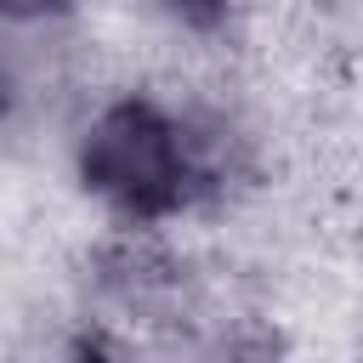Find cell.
<instances>
[{
  "instance_id": "obj_2",
  "label": "cell",
  "mask_w": 363,
  "mask_h": 363,
  "mask_svg": "<svg viewBox=\"0 0 363 363\" xmlns=\"http://www.w3.org/2000/svg\"><path fill=\"white\" fill-rule=\"evenodd\" d=\"M102 0H0V34H91Z\"/></svg>"
},
{
  "instance_id": "obj_1",
  "label": "cell",
  "mask_w": 363,
  "mask_h": 363,
  "mask_svg": "<svg viewBox=\"0 0 363 363\" xmlns=\"http://www.w3.org/2000/svg\"><path fill=\"white\" fill-rule=\"evenodd\" d=\"M147 45L170 57H233L261 23L267 0H113Z\"/></svg>"
},
{
  "instance_id": "obj_3",
  "label": "cell",
  "mask_w": 363,
  "mask_h": 363,
  "mask_svg": "<svg viewBox=\"0 0 363 363\" xmlns=\"http://www.w3.org/2000/svg\"><path fill=\"white\" fill-rule=\"evenodd\" d=\"M289 6H301L306 17H318V23H346V17H363V0H289Z\"/></svg>"
}]
</instances>
